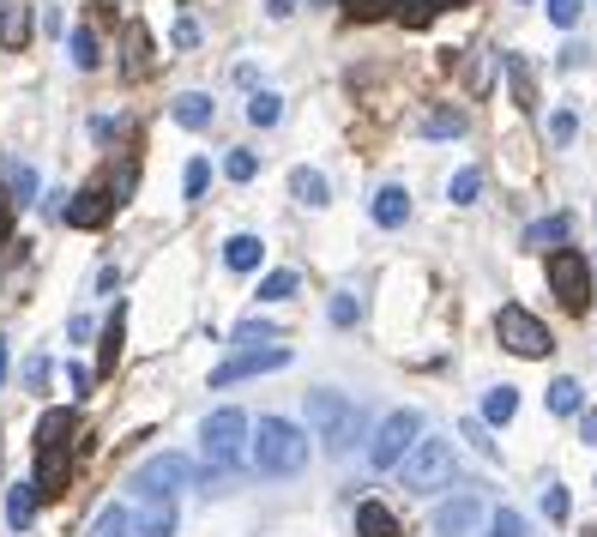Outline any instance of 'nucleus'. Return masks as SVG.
<instances>
[{"mask_svg":"<svg viewBox=\"0 0 597 537\" xmlns=\"http://www.w3.org/2000/svg\"><path fill=\"white\" fill-rule=\"evenodd\" d=\"M573 133H580V115H573V109H556V115H549V139L568 145Z\"/></svg>","mask_w":597,"mask_h":537,"instance_id":"nucleus-41","label":"nucleus"},{"mask_svg":"<svg viewBox=\"0 0 597 537\" xmlns=\"http://www.w3.org/2000/svg\"><path fill=\"white\" fill-rule=\"evenodd\" d=\"M308 465V429L290 417H260L254 423V472L260 477H296Z\"/></svg>","mask_w":597,"mask_h":537,"instance_id":"nucleus-1","label":"nucleus"},{"mask_svg":"<svg viewBox=\"0 0 597 537\" xmlns=\"http://www.w3.org/2000/svg\"><path fill=\"white\" fill-rule=\"evenodd\" d=\"M525 242H532V248H544V242H568V218H549V223H532V230H525Z\"/></svg>","mask_w":597,"mask_h":537,"instance_id":"nucleus-36","label":"nucleus"},{"mask_svg":"<svg viewBox=\"0 0 597 537\" xmlns=\"http://www.w3.org/2000/svg\"><path fill=\"white\" fill-rule=\"evenodd\" d=\"M31 42V7H7L0 13V49H25Z\"/></svg>","mask_w":597,"mask_h":537,"instance_id":"nucleus-21","label":"nucleus"},{"mask_svg":"<svg viewBox=\"0 0 597 537\" xmlns=\"http://www.w3.org/2000/svg\"><path fill=\"white\" fill-rule=\"evenodd\" d=\"M260 254H266L260 236H230V242H223V266H230V272H254Z\"/></svg>","mask_w":597,"mask_h":537,"instance_id":"nucleus-19","label":"nucleus"},{"mask_svg":"<svg viewBox=\"0 0 597 537\" xmlns=\"http://www.w3.org/2000/svg\"><path fill=\"white\" fill-rule=\"evenodd\" d=\"M278 115H284V97H278V91H254V97H247V121H254V127H278Z\"/></svg>","mask_w":597,"mask_h":537,"instance_id":"nucleus-26","label":"nucleus"},{"mask_svg":"<svg viewBox=\"0 0 597 537\" xmlns=\"http://www.w3.org/2000/svg\"><path fill=\"white\" fill-rule=\"evenodd\" d=\"M399 477H404V489H411V496H435V489H447V484H453V441L423 435V441L404 453Z\"/></svg>","mask_w":597,"mask_h":537,"instance_id":"nucleus-4","label":"nucleus"},{"mask_svg":"<svg viewBox=\"0 0 597 537\" xmlns=\"http://www.w3.org/2000/svg\"><path fill=\"white\" fill-rule=\"evenodd\" d=\"M194 42H199V25L194 19H175V49H194Z\"/></svg>","mask_w":597,"mask_h":537,"instance_id":"nucleus-46","label":"nucleus"},{"mask_svg":"<svg viewBox=\"0 0 597 537\" xmlns=\"http://www.w3.org/2000/svg\"><path fill=\"white\" fill-rule=\"evenodd\" d=\"M37 484H13L7 489V525H13V532H25L31 520H37Z\"/></svg>","mask_w":597,"mask_h":537,"instance_id":"nucleus-18","label":"nucleus"},{"mask_svg":"<svg viewBox=\"0 0 597 537\" xmlns=\"http://www.w3.org/2000/svg\"><path fill=\"white\" fill-rule=\"evenodd\" d=\"M477 525H483V501L471 496V489H459L453 501L435 508V537H471Z\"/></svg>","mask_w":597,"mask_h":537,"instance_id":"nucleus-10","label":"nucleus"},{"mask_svg":"<svg viewBox=\"0 0 597 537\" xmlns=\"http://www.w3.org/2000/svg\"><path fill=\"white\" fill-rule=\"evenodd\" d=\"M272 368H290V344H266V351L230 356V363L211 368V387H230V380H247V375H272Z\"/></svg>","mask_w":597,"mask_h":537,"instance_id":"nucleus-9","label":"nucleus"},{"mask_svg":"<svg viewBox=\"0 0 597 537\" xmlns=\"http://www.w3.org/2000/svg\"><path fill=\"white\" fill-rule=\"evenodd\" d=\"M465 441H471V447H477V453H483V459H495V453H501V447H495V441H489V423H483V417H465Z\"/></svg>","mask_w":597,"mask_h":537,"instance_id":"nucleus-40","label":"nucleus"},{"mask_svg":"<svg viewBox=\"0 0 597 537\" xmlns=\"http://www.w3.org/2000/svg\"><path fill=\"white\" fill-rule=\"evenodd\" d=\"M169 115L182 121L187 133H199V127H211V97L206 91H182L175 103H169Z\"/></svg>","mask_w":597,"mask_h":537,"instance_id":"nucleus-16","label":"nucleus"},{"mask_svg":"<svg viewBox=\"0 0 597 537\" xmlns=\"http://www.w3.org/2000/svg\"><path fill=\"white\" fill-rule=\"evenodd\" d=\"M290 194H296L302 206H326V199H332V187H326L320 170H296V175H290Z\"/></svg>","mask_w":597,"mask_h":537,"instance_id":"nucleus-22","label":"nucleus"},{"mask_svg":"<svg viewBox=\"0 0 597 537\" xmlns=\"http://www.w3.org/2000/svg\"><path fill=\"white\" fill-rule=\"evenodd\" d=\"M66 380H73V393H85V387H92V368L73 363V368H66Z\"/></svg>","mask_w":597,"mask_h":537,"instance_id":"nucleus-48","label":"nucleus"},{"mask_svg":"<svg viewBox=\"0 0 597 537\" xmlns=\"http://www.w3.org/2000/svg\"><path fill=\"white\" fill-rule=\"evenodd\" d=\"M49 368H54V363H49V356L37 351V356H31V363H25V387H37V393H42V387H49Z\"/></svg>","mask_w":597,"mask_h":537,"instance_id":"nucleus-44","label":"nucleus"},{"mask_svg":"<svg viewBox=\"0 0 597 537\" xmlns=\"http://www.w3.org/2000/svg\"><path fill=\"white\" fill-rule=\"evenodd\" d=\"M206 182H211V163H206V158H194V163L182 170V194H187V199H199V194H206Z\"/></svg>","mask_w":597,"mask_h":537,"instance_id":"nucleus-38","label":"nucleus"},{"mask_svg":"<svg viewBox=\"0 0 597 537\" xmlns=\"http://www.w3.org/2000/svg\"><path fill=\"white\" fill-rule=\"evenodd\" d=\"M495 339H501V351L525 356V363H537V356H549V351H556L549 327L532 315V308H520V302H507L501 315H495Z\"/></svg>","mask_w":597,"mask_h":537,"instance_id":"nucleus-6","label":"nucleus"},{"mask_svg":"<svg viewBox=\"0 0 597 537\" xmlns=\"http://www.w3.org/2000/svg\"><path fill=\"white\" fill-rule=\"evenodd\" d=\"M7 236H13V199L0 194V242H7Z\"/></svg>","mask_w":597,"mask_h":537,"instance_id":"nucleus-49","label":"nucleus"},{"mask_svg":"<svg viewBox=\"0 0 597 537\" xmlns=\"http://www.w3.org/2000/svg\"><path fill=\"white\" fill-rule=\"evenodd\" d=\"M544 513H549V520H556V525H561V520H568V513H573V501H568V489H561V484H549V489H544Z\"/></svg>","mask_w":597,"mask_h":537,"instance_id":"nucleus-43","label":"nucleus"},{"mask_svg":"<svg viewBox=\"0 0 597 537\" xmlns=\"http://www.w3.org/2000/svg\"><path fill=\"white\" fill-rule=\"evenodd\" d=\"M435 7H441V13H447V7H471V0H435Z\"/></svg>","mask_w":597,"mask_h":537,"instance_id":"nucleus-53","label":"nucleus"},{"mask_svg":"<svg viewBox=\"0 0 597 537\" xmlns=\"http://www.w3.org/2000/svg\"><path fill=\"white\" fill-rule=\"evenodd\" d=\"M187 484H199L194 459L187 453H157L139 465V477H133V489H139V501H175Z\"/></svg>","mask_w":597,"mask_h":537,"instance_id":"nucleus-8","label":"nucleus"},{"mask_svg":"<svg viewBox=\"0 0 597 537\" xmlns=\"http://www.w3.org/2000/svg\"><path fill=\"white\" fill-rule=\"evenodd\" d=\"M489 537H532V525H525V513L501 508V513L489 520Z\"/></svg>","mask_w":597,"mask_h":537,"instance_id":"nucleus-34","label":"nucleus"},{"mask_svg":"<svg viewBox=\"0 0 597 537\" xmlns=\"http://www.w3.org/2000/svg\"><path fill=\"white\" fill-rule=\"evenodd\" d=\"M416 441H423V417H416V411H387L375 441H368V465H375V472H399Z\"/></svg>","mask_w":597,"mask_h":537,"instance_id":"nucleus-7","label":"nucleus"},{"mask_svg":"<svg viewBox=\"0 0 597 537\" xmlns=\"http://www.w3.org/2000/svg\"><path fill=\"white\" fill-rule=\"evenodd\" d=\"M235 339H272V327H266V320H242V327H235Z\"/></svg>","mask_w":597,"mask_h":537,"instance_id":"nucleus-47","label":"nucleus"},{"mask_svg":"<svg viewBox=\"0 0 597 537\" xmlns=\"http://www.w3.org/2000/svg\"><path fill=\"white\" fill-rule=\"evenodd\" d=\"M423 133H429V139H459V133H465V109H429V115H423Z\"/></svg>","mask_w":597,"mask_h":537,"instance_id":"nucleus-24","label":"nucleus"},{"mask_svg":"<svg viewBox=\"0 0 597 537\" xmlns=\"http://www.w3.org/2000/svg\"><path fill=\"white\" fill-rule=\"evenodd\" d=\"M7 199H13V206H31V199H37V170H31V163H7Z\"/></svg>","mask_w":597,"mask_h":537,"instance_id":"nucleus-25","label":"nucleus"},{"mask_svg":"<svg viewBox=\"0 0 597 537\" xmlns=\"http://www.w3.org/2000/svg\"><path fill=\"white\" fill-rule=\"evenodd\" d=\"M66 477H73V453L66 447H37V496H66Z\"/></svg>","mask_w":597,"mask_h":537,"instance_id":"nucleus-12","label":"nucleus"},{"mask_svg":"<svg viewBox=\"0 0 597 537\" xmlns=\"http://www.w3.org/2000/svg\"><path fill=\"white\" fill-rule=\"evenodd\" d=\"M580 435H585V441L597 447V411H585V417H580Z\"/></svg>","mask_w":597,"mask_h":537,"instance_id":"nucleus-51","label":"nucleus"},{"mask_svg":"<svg viewBox=\"0 0 597 537\" xmlns=\"http://www.w3.org/2000/svg\"><path fill=\"white\" fill-rule=\"evenodd\" d=\"M296 284H302L296 272H266L260 278V302H290V296H296Z\"/></svg>","mask_w":597,"mask_h":537,"instance_id":"nucleus-32","label":"nucleus"},{"mask_svg":"<svg viewBox=\"0 0 597 537\" xmlns=\"http://www.w3.org/2000/svg\"><path fill=\"white\" fill-rule=\"evenodd\" d=\"M326 315H332V327H356V320H363V302H356V296H332Z\"/></svg>","mask_w":597,"mask_h":537,"instance_id":"nucleus-39","label":"nucleus"},{"mask_svg":"<svg viewBox=\"0 0 597 537\" xmlns=\"http://www.w3.org/2000/svg\"><path fill=\"white\" fill-rule=\"evenodd\" d=\"M92 537H133V508H103L97 513V525H92Z\"/></svg>","mask_w":597,"mask_h":537,"instance_id":"nucleus-28","label":"nucleus"},{"mask_svg":"<svg viewBox=\"0 0 597 537\" xmlns=\"http://www.w3.org/2000/svg\"><path fill=\"white\" fill-rule=\"evenodd\" d=\"M356 537H399V520L380 501H356Z\"/></svg>","mask_w":597,"mask_h":537,"instance_id":"nucleus-17","label":"nucleus"},{"mask_svg":"<svg viewBox=\"0 0 597 537\" xmlns=\"http://www.w3.org/2000/svg\"><path fill=\"white\" fill-rule=\"evenodd\" d=\"M544 272H549V296L568 308V315H585L592 308V260H585L580 248H549V260H544Z\"/></svg>","mask_w":597,"mask_h":537,"instance_id":"nucleus-5","label":"nucleus"},{"mask_svg":"<svg viewBox=\"0 0 597 537\" xmlns=\"http://www.w3.org/2000/svg\"><path fill=\"white\" fill-rule=\"evenodd\" d=\"M585 537H597V532H585Z\"/></svg>","mask_w":597,"mask_h":537,"instance_id":"nucleus-54","label":"nucleus"},{"mask_svg":"<svg viewBox=\"0 0 597 537\" xmlns=\"http://www.w3.org/2000/svg\"><path fill=\"white\" fill-rule=\"evenodd\" d=\"M121 320H127V308L115 302V315H109V327H103V368L121 363Z\"/></svg>","mask_w":597,"mask_h":537,"instance_id":"nucleus-33","label":"nucleus"},{"mask_svg":"<svg viewBox=\"0 0 597 537\" xmlns=\"http://www.w3.org/2000/svg\"><path fill=\"white\" fill-rule=\"evenodd\" d=\"M127 73L133 80L151 73V37H145V25H127Z\"/></svg>","mask_w":597,"mask_h":537,"instance_id":"nucleus-29","label":"nucleus"},{"mask_svg":"<svg viewBox=\"0 0 597 537\" xmlns=\"http://www.w3.org/2000/svg\"><path fill=\"white\" fill-rule=\"evenodd\" d=\"M7 368H13V351H7V339H0V387H7Z\"/></svg>","mask_w":597,"mask_h":537,"instance_id":"nucleus-52","label":"nucleus"},{"mask_svg":"<svg viewBox=\"0 0 597 537\" xmlns=\"http://www.w3.org/2000/svg\"><path fill=\"white\" fill-rule=\"evenodd\" d=\"M266 13H272V19H290V13H296V0H266Z\"/></svg>","mask_w":597,"mask_h":537,"instance_id":"nucleus-50","label":"nucleus"},{"mask_svg":"<svg viewBox=\"0 0 597 537\" xmlns=\"http://www.w3.org/2000/svg\"><path fill=\"white\" fill-rule=\"evenodd\" d=\"M66 49H73V66H85V73H92V66L103 61V49H97V30H85V25H78L73 37H66Z\"/></svg>","mask_w":597,"mask_h":537,"instance_id":"nucleus-30","label":"nucleus"},{"mask_svg":"<svg viewBox=\"0 0 597 537\" xmlns=\"http://www.w3.org/2000/svg\"><path fill=\"white\" fill-rule=\"evenodd\" d=\"M477 194H483V170H459L453 182H447V199H453V206H477Z\"/></svg>","mask_w":597,"mask_h":537,"instance_id":"nucleus-31","label":"nucleus"},{"mask_svg":"<svg viewBox=\"0 0 597 537\" xmlns=\"http://www.w3.org/2000/svg\"><path fill=\"white\" fill-rule=\"evenodd\" d=\"M585 61H592V49H580V42H568V49L556 54V66H561V73H580Z\"/></svg>","mask_w":597,"mask_h":537,"instance_id":"nucleus-45","label":"nucleus"},{"mask_svg":"<svg viewBox=\"0 0 597 537\" xmlns=\"http://www.w3.org/2000/svg\"><path fill=\"white\" fill-rule=\"evenodd\" d=\"M247 435H254V423H247L235 405L211 411V417L199 423V453H206V465H211V472H235V465H242Z\"/></svg>","mask_w":597,"mask_h":537,"instance_id":"nucleus-3","label":"nucleus"},{"mask_svg":"<svg viewBox=\"0 0 597 537\" xmlns=\"http://www.w3.org/2000/svg\"><path fill=\"white\" fill-rule=\"evenodd\" d=\"M338 7H344L351 19H363V25L368 19H392V0H338Z\"/></svg>","mask_w":597,"mask_h":537,"instance_id":"nucleus-37","label":"nucleus"},{"mask_svg":"<svg viewBox=\"0 0 597 537\" xmlns=\"http://www.w3.org/2000/svg\"><path fill=\"white\" fill-rule=\"evenodd\" d=\"M133 537H175V501H139Z\"/></svg>","mask_w":597,"mask_h":537,"instance_id":"nucleus-14","label":"nucleus"},{"mask_svg":"<svg viewBox=\"0 0 597 537\" xmlns=\"http://www.w3.org/2000/svg\"><path fill=\"white\" fill-rule=\"evenodd\" d=\"M495 61H501L507 85H513V103L537 109V73H532V61H525V54H495Z\"/></svg>","mask_w":597,"mask_h":537,"instance_id":"nucleus-13","label":"nucleus"},{"mask_svg":"<svg viewBox=\"0 0 597 537\" xmlns=\"http://www.w3.org/2000/svg\"><path fill=\"white\" fill-rule=\"evenodd\" d=\"M544 7H549V25H561V30L580 25V0H544Z\"/></svg>","mask_w":597,"mask_h":537,"instance_id":"nucleus-42","label":"nucleus"},{"mask_svg":"<svg viewBox=\"0 0 597 537\" xmlns=\"http://www.w3.org/2000/svg\"><path fill=\"white\" fill-rule=\"evenodd\" d=\"M223 175H230V182H254V175H260V158H254V151H230V158H223Z\"/></svg>","mask_w":597,"mask_h":537,"instance_id":"nucleus-35","label":"nucleus"},{"mask_svg":"<svg viewBox=\"0 0 597 537\" xmlns=\"http://www.w3.org/2000/svg\"><path fill=\"white\" fill-rule=\"evenodd\" d=\"M368 211H375V223H380V230H399V223L411 218V194H404L399 182H387V187L375 194V206H368Z\"/></svg>","mask_w":597,"mask_h":537,"instance_id":"nucleus-15","label":"nucleus"},{"mask_svg":"<svg viewBox=\"0 0 597 537\" xmlns=\"http://www.w3.org/2000/svg\"><path fill=\"white\" fill-rule=\"evenodd\" d=\"M109 211H115V194H109V187H85V194H73L61 206V218L73 223V230H103Z\"/></svg>","mask_w":597,"mask_h":537,"instance_id":"nucleus-11","label":"nucleus"},{"mask_svg":"<svg viewBox=\"0 0 597 537\" xmlns=\"http://www.w3.org/2000/svg\"><path fill=\"white\" fill-rule=\"evenodd\" d=\"M435 13H441L435 0H392V19H399V25H411V30L435 25Z\"/></svg>","mask_w":597,"mask_h":537,"instance_id":"nucleus-27","label":"nucleus"},{"mask_svg":"<svg viewBox=\"0 0 597 537\" xmlns=\"http://www.w3.org/2000/svg\"><path fill=\"white\" fill-rule=\"evenodd\" d=\"M549 411H556V417H573V411H580L585 405V387H580V380H573V375H561V380H549Z\"/></svg>","mask_w":597,"mask_h":537,"instance_id":"nucleus-20","label":"nucleus"},{"mask_svg":"<svg viewBox=\"0 0 597 537\" xmlns=\"http://www.w3.org/2000/svg\"><path fill=\"white\" fill-rule=\"evenodd\" d=\"M513 411H520V387H489V399H483V423H513Z\"/></svg>","mask_w":597,"mask_h":537,"instance_id":"nucleus-23","label":"nucleus"},{"mask_svg":"<svg viewBox=\"0 0 597 537\" xmlns=\"http://www.w3.org/2000/svg\"><path fill=\"white\" fill-rule=\"evenodd\" d=\"M308 423H314V441L326 447V453H351L356 441H363V411L351 405L344 393H308Z\"/></svg>","mask_w":597,"mask_h":537,"instance_id":"nucleus-2","label":"nucleus"}]
</instances>
